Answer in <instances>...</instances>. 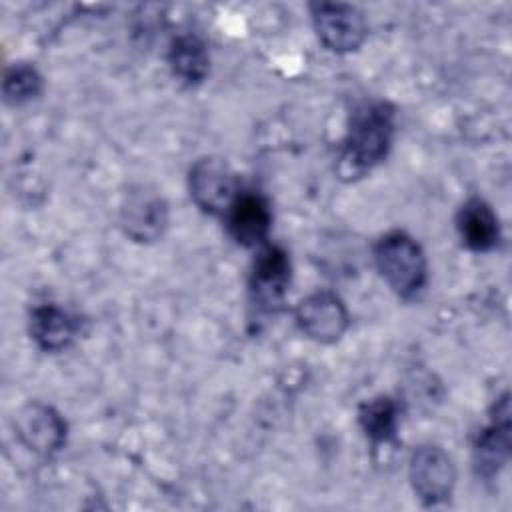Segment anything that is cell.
Listing matches in <instances>:
<instances>
[{"instance_id":"cell-1","label":"cell","mask_w":512,"mask_h":512,"mask_svg":"<svg viewBox=\"0 0 512 512\" xmlns=\"http://www.w3.org/2000/svg\"><path fill=\"white\" fill-rule=\"evenodd\" d=\"M396 132V108L386 100H372L358 106L340 142L336 172L342 180L352 182L378 164H382L392 148Z\"/></svg>"},{"instance_id":"cell-2","label":"cell","mask_w":512,"mask_h":512,"mask_svg":"<svg viewBox=\"0 0 512 512\" xmlns=\"http://www.w3.org/2000/svg\"><path fill=\"white\" fill-rule=\"evenodd\" d=\"M374 266L402 300H414L428 282V260L420 242L404 230L382 234L372 248Z\"/></svg>"},{"instance_id":"cell-3","label":"cell","mask_w":512,"mask_h":512,"mask_svg":"<svg viewBox=\"0 0 512 512\" xmlns=\"http://www.w3.org/2000/svg\"><path fill=\"white\" fill-rule=\"evenodd\" d=\"M292 284V260L284 246L264 244L256 250L248 272V304L260 318L276 316Z\"/></svg>"},{"instance_id":"cell-4","label":"cell","mask_w":512,"mask_h":512,"mask_svg":"<svg viewBox=\"0 0 512 512\" xmlns=\"http://www.w3.org/2000/svg\"><path fill=\"white\" fill-rule=\"evenodd\" d=\"M456 466L452 456L438 444H420L408 458V480L416 498L428 506L446 504L456 488Z\"/></svg>"},{"instance_id":"cell-5","label":"cell","mask_w":512,"mask_h":512,"mask_svg":"<svg viewBox=\"0 0 512 512\" xmlns=\"http://www.w3.org/2000/svg\"><path fill=\"white\" fill-rule=\"evenodd\" d=\"M240 190V180L224 158L202 156L188 170L190 198L208 216L224 218Z\"/></svg>"},{"instance_id":"cell-6","label":"cell","mask_w":512,"mask_h":512,"mask_svg":"<svg viewBox=\"0 0 512 512\" xmlns=\"http://www.w3.org/2000/svg\"><path fill=\"white\" fill-rule=\"evenodd\" d=\"M310 16L318 40L334 54L356 52L368 36L366 16L354 4L314 2Z\"/></svg>"},{"instance_id":"cell-7","label":"cell","mask_w":512,"mask_h":512,"mask_svg":"<svg viewBox=\"0 0 512 512\" xmlns=\"http://www.w3.org/2000/svg\"><path fill=\"white\" fill-rule=\"evenodd\" d=\"M118 222L122 232L138 244L158 242L170 224V210L164 196L146 186H132L120 204Z\"/></svg>"},{"instance_id":"cell-8","label":"cell","mask_w":512,"mask_h":512,"mask_svg":"<svg viewBox=\"0 0 512 512\" xmlns=\"http://www.w3.org/2000/svg\"><path fill=\"white\" fill-rule=\"evenodd\" d=\"M510 446V396L504 392L494 400L488 424L472 440L474 474L484 482L494 480L510 460Z\"/></svg>"},{"instance_id":"cell-9","label":"cell","mask_w":512,"mask_h":512,"mask_svg":"<svg viewBox=\"0 0 512 512\" xmlns=\"http://www.w3.org/2000/svg\"><path fill=\"white\" fill-rule=\"evenodd\" d=\"M294 322L312 342L334 344L346 334L350 312L336 292L316 290L296 304Z\"/></svg>"},{"instance_id":"cell-10","label":"cell","mask_w":512,"mask_h":512,"mask_svg":"<svg viewBox=\"0 0 512 512\" xmlns=\"http://www.w3.org/2000/svg\"><path fill=\"white\" fill-rule=\"evenodd\" d=\"M14 434L30 452L50 458L64 448L68 438V424L54 406L32 400L16 412Z\"/></svg>"},{"instance_id":"cell-11","label":"cell","mask_w":512,"mask_h":512,"mask_svg":"<svg viewBox=\"0 0 512 512\" xmlns=\"http://www.w3.org/2000/svg\"><path fill=\"white\" fill-rule=\"evenodd\" d=\"M224 224L238 246L258 250L268 242L272 230V208L268 198L260 190L242 188L224 214Z\"/></svg>"},{"instance_id":"cell-12","label":"cell","mask_w":512,"mask_h":512,"mask_svg":"<svg viewBox=\"0 0 512 512\" xmlns=\"http://www.w3.org/2000/svg\"><path fill=\"white\" fill-rule=\"evenodd\" d=\"M28 334L38 350L52 354L62 352L70 348L80 334V320L60 304H38L30 310Z\"/></svg>"},{"instance_id":"cell-13","label":"cell","mask_w":512,"mask_h":512,"mask_svg":"<svg viewBox=\"0 0 512 512\" xmlns=\"http://www.w3.org/2000/svg\"><path fill=\"white\" fill-rule=\"evenodd\" d=\"M456 232L470 252L486 254L498 248L502 240L500 220L494 208L480 196L466 198L456 212Z\"/></svg>"},{"instance_id":"cell-14","label":"cell","mask_w":512,"mask_h":512,"mask_svg":"<svg viewBox=\"0 0 512 512\" xmlns=\"http://www.w3.org/2000/svg\"><path fill=\"white\" fill-rule=\"evenodd\" d=\"M166 62L170 74L186 88L200 86L210 72V52L206 42L194 32H182L172 38Z\"/></svg>"},{"instance_id":"cell-15","label":"cell","mask_w":512,"mask_h":512,"mask_svg":"<svg viewBox=\"0 0 512 512\" xmlns=\"http://www.w3.org/2000/svg\"><path fill=\"white\" fill-rule=\"evenodd\" d=\"M358 426L374 450L394 446L400 428V404L386 394L364 400L358 406Z\"/></svg>"},{"instance_id":"cell-16","label":"cell","mask_w":512,"mask_h":512,"mask_svg":"<svg viewBox=\"0 0 512 512\" xmlns=\"http://www.w3.org/2000/svg\"><path fill=\"white\" fill-rule=\"evenodd\" d=\"M44 92V76L30 62H14L6 68L2 96L8 106H24Z\"/></svg>"}]
</instances>
